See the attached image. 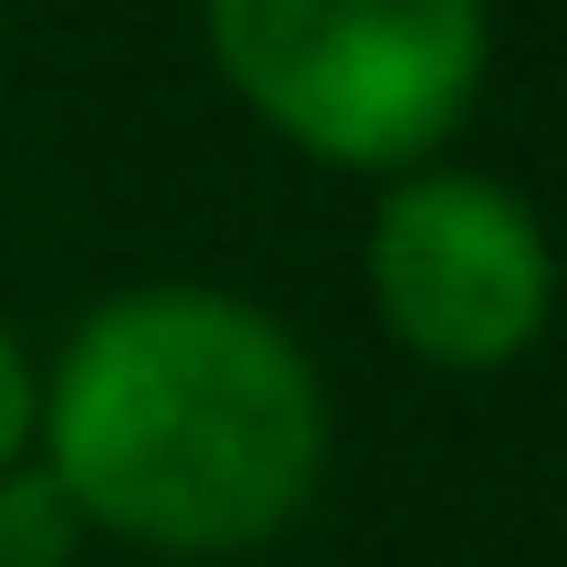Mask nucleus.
<instances>
[{
    "mask_svg": "<svg viewBox=\"0 0 567 567\" xmlns=\"http://www.w3.org/2000/svg\"><path fill=\"white\" fill-rule=\"evenodd\" d=\"M32 463L84 536L147 557H252L295 536L337 463L326 368L231 284H116L42 358Z\"/></svg>",
    "mask_w": 567,
    "mask_h": 567,
    "instance_id": "nucleus-1",
    "label": "nucleus"
},
{
    "mask_svg": "<svg viewBox=\"0 0 567 567\" xmlns=\"http://www.w3.org/2000/svg\"><path fill=\"white\" fill-rule=\"evenodd\" d=\"M221 95L337 179L431 168L494 84L484 0H200Z\"/></svg>",
    "mask_w": 567,
    "mask_h": 567,
    "instance_id": "nucleus-2",
    "label": "nucleus"
},
{
    "mask_svg": "<svg viewBox=\"0 0 567 567\" xmlns=\"http://www.w3.org/2000/svg\"><path fill=\"white\" fill-rule=\"evenodd\" d=\"M368 316L442 379H494L536 358L557 316V252L526 189L494 168H400L368 210Z\"/></svg>",
    "mask_w": 567,
    "mask_h": 567,
    "instance_id": "nucleus-3",
    "label": "nucleus"
},
{
    "mask_svg": "<svg viewBox=\"0 0 567 567\" xmlns=\"http://www.w3.org/2000/svg\"><path fill=\"white\" fill-rule=\"evenodd\" d=\"M84 557V515L63 505V484L42 463L0 473V567H74Z\"/></svg>",
    "mask_w": 567,
    "mask_h": 567,
    "instance_id": "nucleus-4",
    "label": "nucleus"
},
{
    "mask_svg": "<svg viewBox=\"0 0 567 567\" xmlns=\"http://www.w3.org/2000/svg\"><path fill=\"white\" fill-rule=\"evenodd\" d=\"M32 421H42V358L21 347V326L0 316V473L32 463Z\"/></svg>",
    "mask_w": 567,
    "mask_h": 567,
    "instance_id": "nucleus-5",
    "label": "nucleus"
}]
</instances>
